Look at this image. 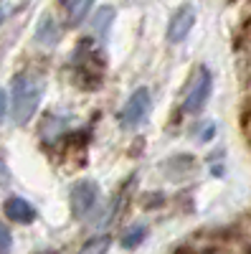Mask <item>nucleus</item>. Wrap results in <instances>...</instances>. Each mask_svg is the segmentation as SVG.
Here are the masks:
<instances>
[{
  "label": "nucleus",
  "instance_id": "1",
  "mask_svg": "<svg viewBox=\"0 0 251 254\" xmlns=\"http://www.w3.org/2000/svg\"><path fill=\"white\" fill-rule=\"evenodd\" d=\"M41 97H44V79L38 74H28V71L18 74L13 79V89H10L13 120L18 125H28L41 104Z\"/></svg>",
  "mask_w": 251,
  "mask_h": 254
},
{
  "label": "nucleus",
  "instance_id": "2",
  "mask_svg": "<svg viewBox=\"0 0 251 254\" xmlns=\"http://www.w3.org/2000/svg\"><path fill=\"white\" fill-rule=\"evenodd\" d=\"M211 89H213V76H211V69L208 66H198L188 81V89H185V97H183V110L188 115H196L205 107L208 97H211Z\"/></svg>",
  "mask_w": 251,
  "mask_h": 254
},
{
  "label": "nucleus",
  "instance_id": "3",
  "mask_svg": "<svg viewBox=\"0 0 251 254\" xmlns=\"http://www.w3.org/2000/svg\"><path fill=\"white\" fill-rule=\"evenodd\" d=\"M152 110V97L148 87H140L130 94V99L124 102V107L119 110V125L124 130H137V127L148 120Z\"/></svg>",
  "mask_w": 251,
  "mask_h": 254
},
{
  "label": "nucleus",
  "instance_id": "4",
  "mask_svg": "<svg viewBox=\"0 0 251 254\" xmlns=\"http://www.w3.org/2000/svg\"><path fill=\"white\" fill-rule=\"evenodd\" d=\"M101 198V190L97 186V181H79L71 186V193H69V201H71V214L76 219H84L92 214V208L99 203Z\"/></svg>",
  "mask_w": 251,
  "mask_h": 254
},
{
  "label": "nucleus",
  "instance_id": "5",
  "mask_svg": "<svg viewBox=\"0 0 251 254\" xmlns=\"http://www.w3.org/2000/svg\"><path fill=\"white\" fill-rule=\"evenodd\" d=\"M196 26V8L191 3H183L173 15H170V23H167V41L170 44H183V41L191 36Z\"/></svg>",
  "mask_w": 251,
  "mask_h": 254
},
{
  "label": "nucleus",
  "instance_id": "6",
  "mask_svg": "<svg viewBox=\"0 0 251 254\" xmlns=\"http://www.w3.org/2000/svg\"><path fill=\"white\" fill-rule=\"evenodd\" d=\"M3 211H5V216L15 224H33L36 221V208L23 196H10L3 203Z\"/></svg>",
  "mask_w": 251,
  "mask_h": 254
},
{
  "label": "nucleus",
  "instance_id": "7",
  "mask_svg": "<svg viewBox=\"0 0 251 254\" xmlns=\"http://www.w3.org/2000/svg\"><path fill=\"white\" fill-rule=\"evenodd\" d=\"M36 41L41 46H46V49H53L58 41H61V28L58 23L53 20L51 13H44V18L38 20V26H36Z\"/></svg>",
  "mask_w": 251,
  "mask_h": 254
},
{
  "label": "nucleus",
  "instance_id": "8",
  "mask_svg": "<svg viewBox=\"0 0 251 254\" xmlns=\"http://www.w3.org/2000/svg\"><path fill=\"white\" fill-rule=\"evenodd\" d=\"M61 3H64V10L69 15V23L76 26V23H81V20L89 15L94 0H61Z\"/></svg>",
  "mask_w": 251,
  "mask_h": 254
},
{
  "label": "nucleus",
  "instance_id": "9",
  "mask_svg": "<svg viewBox=\"0 0 251 254\" xmlns=\"http://www.w3.org/2000/svg\"><path fill=\"white\" fill-rule=\"evenodd\" d=\"M109 244H112V239H109L107 234H101V237L89 239L87 244H84V247L79 249V254H107Z\"/></svg>",
  "mask_w": 251,
  "mask_h": 254
},
{
  "label": "nucleus",
  "instance_id": "10",
  "mask_svg": "<svg viewBox=\"0 0 251 254\" xmlns=\"http://www.w3.org/2000/svg\"><path fill=\"white\" fill-rule=\"evenodd\" d=\"M145 234H148V229H145L142 224L127 229V231L122 234V247H124V249H135V247H140V242L145 239Z\"/></svg>",
  "mask_w": 251,
  "mask_h": 254
},
{
  "label": "nucleus",
  "instance_id": "11",
  "mask_svg": "<svg viewBox=\"0 0 251 254\" xmlns=\"http://www.w3.org/2000/svg\"><path fill=\"white\" fill-rule=\"evenodd\" d=\"M112 20H114V8L112 5L99 8V13L94 18V31H104V36H107V28L112 26Z\"/></svg>",
  "mask_w": 251,
  "mask_h": 254
},
{
  "label": "nucleus",
  "instance_id": "12",
  "mask_svg": "<svg viewBox=\"0 0 251 254\" xmlns=\"http://www.w3.org/2000/svg\"><path fill=\"white\" fill-rule=\"evenodd\" d=\"M13 249V234H10V229L0 221V254H10Z\"/></svg>",
  "mask_w": 251,
  "mask_h": 254
},
{
  "label": "nucleus",
  "instance_id": "13",
  "mask_svg": "<svg viewBox=\"0 0 251 254\" xmlns=\"http://www.w3.org/2000/svg\"><path fill=\"white\" fill-rule=\"evenodd\" d=\"M8 104H10L8 92H5V89H0V122H3V120H5V115H8Z\"/></svg>",
  "mask_w": 251,
  "mask_h": 254
},
{
  "label": "nucleus",
  "instance_id": "14",
  "mask_svg": "<svg viewBox=\"0 0 251 254\" xmlns=\"http://www.w3.org/2000/svg\"><path fill=\"white\" fill-rule=\"evenodd\" d=\"M216 132V125L211 122V125H208V130H201V135H198V140L201 142H205V140H211V135Z\"/></svg>",
  "mask_w": 251,
  "mask_h": 254
},
{
  "label": "nucleus",
  "instance_id": "15",
  "mask_svg": "<svg viewBox=\"0 0 251 254\" xmlns=\"http://www.w3.org/2000/svg\"><path fill=\"white\" fill-rule=\"evenodd\" d=\"M0 171H3V173H5V168H3V160H0Z\"/></svg>",
  "mask_w": 251,
  "mask_h": 254
}]
</instances>
